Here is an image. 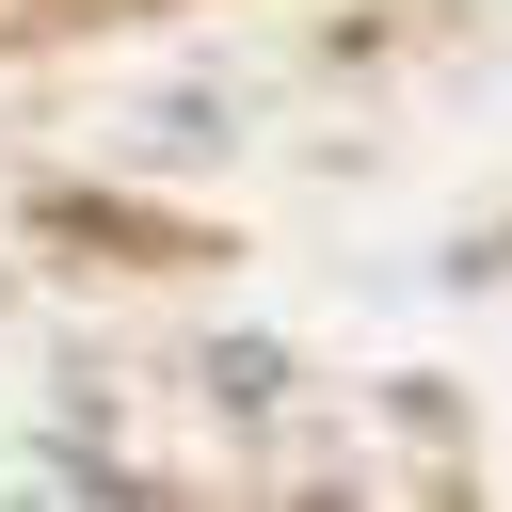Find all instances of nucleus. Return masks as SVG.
Returning <instances> with one entry per match:
<instances>
[{"instance_id": "nucleus-1", "label": "nucleus", "mask_w": 512, "mask_h": 512, "mask_svg": "<svg viewBox=\"0 0 512 512\" xmlns=\"http://www.w3.org/2000/svg\"><path fill=\"white\" fill-rule=\"evenodd\" d=\"M192 384H208L224 416H272V400H288V352H272V336H208V352H192Z\"/></svg>"}, {"instance_id": "nucleus-2", "label": "nucleus", "mask_w": 512, "mask_h": 512, "mask_svg": "<svg viewBox=\"0 0 512 512\" xmlns=\"http://www.w3.org/2000/svg\"><path fill=\"white\" fill-rule=\"evenodd\" d=\"M384 416H400L416 448H448V432H464V400H448V384H384Z\"/></svg>"}]
</instances>
